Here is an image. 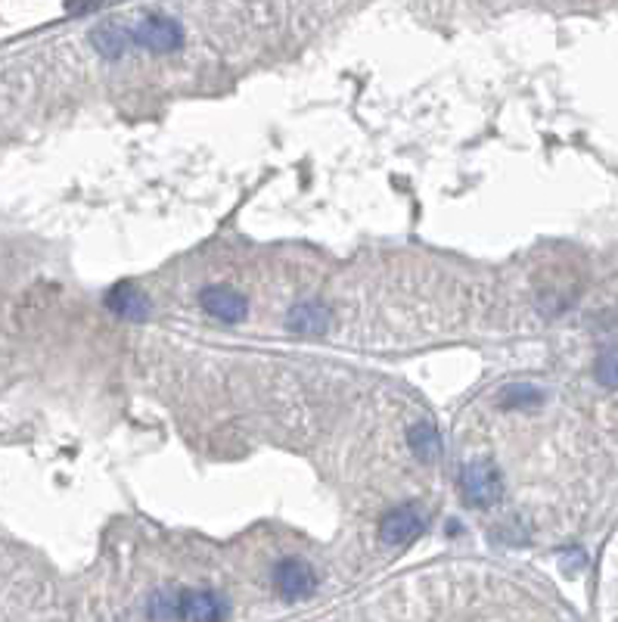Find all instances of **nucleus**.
<instances>
[{
  "label": "nucleus",
  "mask_w": 618,
  "mask_h": 622,
  "mask_svg": "<svg viewBox=\"0 0 618 622\" xmlns=\"http://www.w3.org/2000/svg\"><path fill=\"white\" fill-rule=\"evenodd\" d=\"M274 585H277V595H280L283 601L296 604V601H305V597H311L314 591H318V573H314V566L305 564V560L286 557L277 564V570H274Z\"/></svg>",
  "instance_id": "2"
},
{
  "label": "nucleus",
  "mask_w": 618,
  "mask_h": 622,
  "mask_svg": "<svg viewBox=\"0 0 618 622\" xmlns=\"http://www.w3.org/2000/svg\"><path fill=\"white\" fill-rule=\"evenodd\" d=\"M230 613L227 601L218 591L208 588H190L181 591V619L187 622H224Z\"/></svg>",
  "instance_id": "6"
},
{
  "label": "nucleus",
  "mask_w": 618,
  "mask_h": 622,
  "mask_svg": "<svg viewBox=\"0 0 618 622\" xmlns=\"http://www.w3.org/2000/svg\"><path fill=\"white\" fill-rule=\"evenodd\" d=\"M150 619H156V622L181 619V591H174V588L156 591L150 601Z\"/></svg>",
  "instance_id": "12"
},
{
  "label": "nucleus",
  "mask_w": 618,
  "mask_h": 622,
  "mask_svg": "<svg viewBox=\"0 0 618 622\" xmlns=\"http://www.w3.org/2000/svg\"><path fill=\"white\" fill-rule=\"evenodd\" d=\"M137 47L150 53H172L183 44V28L172 16H146L141 26L131 32Z\"/></svg>",
  "instance_id": "3"
},
{
  "label": "nucleus",
  "mask_w": 618,
  "mask_h": 622,
  "mask_svg": "<svg viewBox=\"0 0 618 622\" xmlns=\"http://www.w3.org/2000/svg\"><path fill=\"white\" fill-rule=\"evenodd\" d=\"M333 324V311L320 302H299L286 314V327L299 336H323Z\"/></svg>",
  "instance_id": "8"
},
{
  "label": "nucleus",
  "mask_w": 618,
  "mask_h": 622,
  "mask_svg": "<svg viewBox=\"0 0 618 622\" xmlns=\"http://www.w3.org/2000/svg\"><path fill=\"white\" fill-rule=\"evenodd\" d=\"M106 309H110L115 318H125V321H146L152 314L150 299L141 287L134 283H115V287L106 293Z\"/></svg>",
  "instance_id": "7"
},
{
  "label": "nucleus",
  "mask_w": 618,
  "mask_h": 622,
  "mask_svg": "<svg viewBox=\"0 0 618 622\" xmlns=\"http://www.w3.org/2000/svg\"><path fill=\"white\" fill-rule=\"evenodd\" d=\"M597 380L606 389H615L618 377H615V349H613V345H609V349L602 352V358L597 361Z\"/></svg>",
  "instance_id": "13"
},
{
  "label": "nucleus",
  "mask_w": 618,
  "mask_h": 622,
  "mask_svg": "<svg viewBox=\"0 0 618 622\" xmlns=\"http://www.w3.org/2000/svg\"><path fill=\"white\" fill-rule=\"evenodd\" d=\"M423 526H426L423 511L416 508V504H401V508H392L380 520V539L385 544H392V548H398V544L414 542L416 535L423 532Z\"/></svg>",
  "instance_id": "4"
},
{
  "label": "nucleus",
  "mask_w": 618,
  "mask_h": 622,
  "mask_svg": "<svg viewBox=\"0 0 618 622\" xmlns=\"http://www.w3.org/2000/svg\"><path fill=\"white\" fill-rule=\"evenodd\" d=\"M100 4H106V0H66V10L68 13H90V10H97Z\"/></svg>",
  "instance_id": "14"
},
{
  "label": "nucleus",
  "mask_w": 618,
  "mask_h": 622,
  "mask_svg": "<svg viewBox=\"0 0 618 622\" xmlns=\"http://www.w3.org/2000/svg\"><path fill=\"white\" fill-rule=\"evenodd\" d=\"M407 445H411L414 458L423 464H435L442 458V436H438V427L432 420H420L407 429Z\"/></svg>",
  "instance_id": "9"
},
{
  "label": "nucleus",
  "mask_w": 618,
  "mask_h": 622,
  "mask_svg": "<svg viewBox=\"0 0 618 622\" xmlns=\"http://www.w3.org/2000/svg\"><path fill=\"white\" fill-rule=\"evenodd\" d=\"M90 44L97 47V53H103L106 59H119L128 47V32L115 22H103L90 32Z\"/></svg>",
  "instance_id": "10"
},
{
  "label": "nucleus",
  "mask_w": 618,
  "mask_h": 622,
  "mask_svg": "<svg viewBox=\"0 0 618 622\" xmlns=\"http://www.w3.org/2000/svg\"><path fill=\"white\" fill-rule=\"evenodd\" d=\"M460 491L469 508L488 511L504 498V476L491 460H469L460 470Z\"/></svg>",
  "instance_id": "1"
},
{
  "label": "nucleus",
  "mask_w": 618,
  "mask_h": 622,
  "mask_svg": "<svg viewBox=\"0 0 618 622\" xmlns=\"http://www.w3.org/2000/svg\"><path fill=\"white\" fill-rule=\"evenodd\" d=\"M544 402V393L538 386H529V383H513L500 393V408L507 411H522V408H535V405Z\"/></svg>",
  "instance_id": "11"
},
{
  "label": "nucleus",
  "mask_w": 618,
  "mask_h": 622,
  "mask_svg": "<svg viewBox=\"0 0 618 622\" xmlns=\"http://www.w3.org/2000/svg\"><path fill=\"white\" fill-rule=\"evenodd\" d=\"M199 305L212 314L215 321H224V324H239L249 314V299L230 287H205L199 293Z\"/></svg>",
  "instance_id": "5"
}]
</instances>
